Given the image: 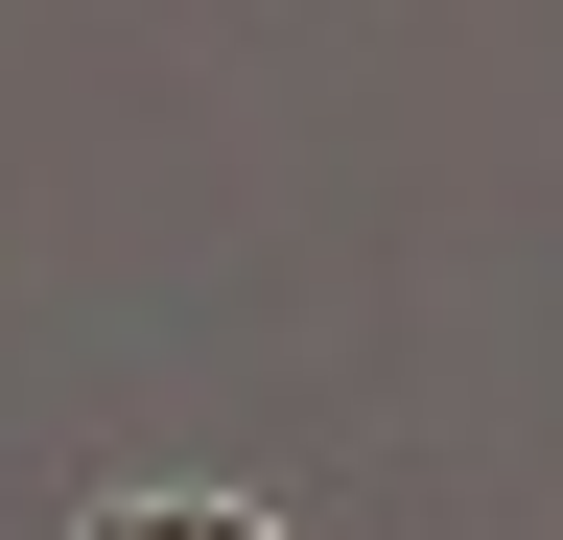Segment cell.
<instances>
[{
  "label": "cell",
  "instance_id": "obj_1",
  "mask_svg": "<svg viewBox=\"0 0 563 540\" xmlns=\"http://www.w3.org/2000/svg\"><path fill=\"white\" fill-rule=\"evenodd\" d=\"M70 540H282V517H258V494H95Z\"/></svg>",
  "mask_w": 563,
  "mask_h": 540
}]
</instances>
